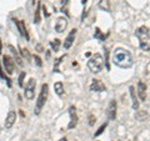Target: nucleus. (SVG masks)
Returning <instances> with one entry per match:
<instances>
[{
    "label": "nucleus",
    "mask_w": 150,
    "mask_h": 141,
    "mask_svg": "<svg viewBox=\"0 0 150 141\" xmlns=\"http://www.w3.org/2000/svg\"><path fill=\"white\" fill-rule=\"evenodd\" d=\"M9 50H10L11 53H13L14 58H15V63L19 65V66H20V68L24 66V63H23V59L20 58V55H19V51H18L15 48H14L13 45H9Z\"/></svg>",
    "instance_id": "16"
},
{
    "label": "nucleus",
    "mask_w": 150,
    "mask_h": 141,
    "mask_svg": "<svg viewBox=\"0 0 150 141\" xmlns=\"http://www.w3.org/2000/svg\"><path fill=\"white\" fill-rule=\"evenodd\" d=\"M36 48H38V50H39V51H40V53H43V51H44V50H43V46H41L40 44H39V45H38V46H36Z\"/></svg>",
    "instance_id": "31"
},
{
    "label": "nucleus",
    "mask_w": 150,
    "mask_h": 141,
    "mask_svg": "<svg viewBox=\"0 0 150 141\" xmlns=\"http://www.w3.org/2000/svg\"><path fill=\"white\" fill-rule=\"evenodd\" d=\"M99 8L101 9V10L110 13V9H111L110 1H109V0H99Z\"/></svg>",
    "instance_id": "20"
},
{
    "label": "nucleus",
    "mask_w": 150,
    "mask_h": 141,
    "mask_svg": "<svg viewBox=\"0 0 150 141\" xmlns=\"http://www.w3.org/2000/svg\"><path fill=\"white\" fill-rule=\"evenodd\" d=\"M35 87H36V81L34 79H30L25 85V91L24 95L28 100H33L35 97Z\"/></svg>",
    "instance_id": "5"
},
{
    "label": "nucleus",
    "mask_w": 150,
    "mask_h": 141,
    "mask_svg": "<svg viewBox=\"0 0 150 141\" xmlns=\"http://www.w3.org/2000/svg\"><path fill=\"white\" fill-rule=\"evenodd\" d=\"M95 121H96L95 116H94L93 114H90V115H89V125H90V126H93L94 124H95Z\"/></svg>",
    "instance_id": "29"
},
{
    "label": "nucleus",
    "mask_w": 150,
    "mask_h": 141,
    "mask_svg": "<svg viewBox=\"0 0 150 141\" xmlns=\"http://www.w3.org/2000/svg\"><path fill=\"white\" fill-rule=\"evenodd\" d=\"M54 91H55L56 95L62 96L63 94H64V84H63L62 81L55 82V84H54Z\"/></svg>",
    "instance_id": "19"
},
{
    "label": "nucleus",
    "mask_w": 150,
    "mask_h": 141,
    "mask_svg": "<svg viewBox=\"0 0 150 141\" xmlns=\"http://www.w3.org/2000/svg\"><path fill=\"white\" fill-rule=\"evenodd\" d=\"M146 116H148V112L146 111H137V114H135V117L139 120V121H144L145 119H146Z\"/></svg>",
    "instance_id": "23"
},
{
    "label": "nucleus",
    "mask_w": 150,
    "mask_h": 141,
    "mask_svg": "<svg viewBox=\"0 0 150 141\" xmlns=\"http://www.w3.org/2000/svg\"><path fill=\"white\" fill-rule=\"evenodd\" d=\"M94 37H96V39H100L101 41H104L106 36L101 34V31H100L99 27H96V29H95V34H94Z\"/></svg>",
    "instance_id": "24"
},
{
    "label": "nucleus",
    "mask_w": 150,
    "mask_h": 141,
    "mask_svg": "<svg viewBox=\"0 0 150 141\" xmlns=\"http://www.w3.org/2000/svg\"><path fill=\"white\" fill-rule=\"evenodd\" d=\"M3 65L5 68V71L8 75H11L14 74V70H15V61L11 56L9 55H4L3 56Z\"/></svg>",
    "instance_id": "6"
},
{
    "label": "nucleus",
    "mask_w": 150,
    "mask_h": 141,
    "mask_svg": "<svg viewBox=\"0 0 150 141\" xmlns=\"http://www.w3.org/2000/svg\"><path fill=\"white\" fill-rule=\"evenodd\" d=\"M48 94H49V85L48 84H43L40 89V94H39V97L36 100V105H35V115H39L43 106L45 105L46 102V99H48Z\"/></svg>",
    "instance_id": "4"
},
{
    "label": "nucleus",
    "mask_w": 150,
    "mask_h": 141,
    "mask_svg": "<svg viewBox=\"0 0 150 141\" xmlns=\"http://www.w3.org/2000/svg\"><path fill=\"white\" fill-rule=\"evenodd\" d=\"M15 121H16V112L11 110V111H9L8 112V115H6V119H5V129H11L14 124H15Z\"/></svg>",
    "instance_id": "12"
},
{
    "label": "nucleus",
    "mask_w": 150,
    "mask_h": 141,
    "mask_svg": "<svg viewBox=\"0 0 150 141\" xmlns=\"http://www.w3.org/2000/svg\"><path fill=\"white\" fill-rule=\"evenodd\" d=\"M108 58H109V50L105 49V64H106V69H108V70H110L109 65H108Z\"/></svg>",
    "instance_id": "30"
},
{
    "label": "nucleus",
    "mask_w": 150,
    "mask_h": 141,
    "mask_svg": "<svg viewBox=\"0 0 150 141\" xmlns=\"http://www.w3.org/2000/svg\"><path fill=\"white\" fill-rule=\"evenodd\" d=\"M34 60H35V63H36V65H38V66H39V68H41V66H43V61H41L40 56L34 55Z\"/></svg>",
    "instance_id": "28"
},
{
    "label": "nucleus",
    "mask_w": 150,
    "mask_h": 141,
    "mask_svg": "<svg viewBox=\"0 0 150 141\" xmlns=\"http://www.w3.org/2000/svg\"><path fill=\"white\" fill-rule=\"evenodd\" d=\"M106 115L109 120H115V117H116V101L115 100L110 101L109 106H108V110H106Z\"/></svg>",
    "instance_id": "13"
},
{
    "label": "nucleus",
    "mask_w": 150,
    "mask_h": 141,
    "mask_svg": "<svg viewBox=\"0 0 150 141\" xmlns=\"http://www.w3.org/2000/svg\"><path fill=\"white\" fill-rule=\"evenodd\" d=\"M138 95H139L142 101L146 100V85H145L143 81L138 82Z\"/></svg>",
    "instance_id": "14"
},
{
    "label": "nucleus",
    "mask_w": 150,
    "mask_h": 141,
    "mask_svg": "<svg viewBox=\"0 0 150 141\" xmlns=\"http://www.w3.org/2000/svg\"><path fill=\"white\" fill-rule=\"evenodd\" d=\"M40 11H41V3L38 1V5L35 9V13H34V24L39 25L40 21H41V16H40Z\"/></svg>",
    "instance_id": "17"
},
{
    "label": "nucleus",
    "mask_w": 150,
    "mask_h": 141,
    "mask_svg": "<svg viewBox=\"0 0 150 141\" xmlns=\"http://www.w3.org/2000/svg\"><path fill=\"white\" fill-rule=\"evenodd\" d=\"M59 141H68V139H67V137H62V139H60Z\"/></svg>",
    "instance_id": "34"
},
{
    "label": "nucleus",
    "mask_w": 150,
    "mask_h": 141,
    "mask_svg": "<svg viewBox=\"0 0 150 141\" xmlns=\"http://www.w3.org/2000/svg\"><path fill=\"white\" fill-rule=\"evenodd\" d=\"M86 1H88V0H83V1H81V3L84 4V5H85V4H86Z\"/></svg>",
    "instance_id": "35"
},
{
    "label": "nucleus",
    "mask_w": 150,
    "mask_h": 141,
    "mask_svg": "<svg viewBox=\"0 0 150 141\" xmlns=\"http://www.w3.org/2000/svg\"><path fill=\"white\" fill-rule=\"evenodd\" d=\"M88 68L89 70H90L91 73L94 74H98V73H100L103 68H104V59H103V55L99 54V53H96V54H94L90 59H89V61H88Z\"/></svg>",
    "instance_id": "3"
},
{
    "label": "nucleus",
    "mask_w": 150,
    "mask_h": 141,
    "mask_svg": "<svg viewBox=\"0 0 150 141\" xmlns=\"http://www.w3.org/2000/svg\"><path fill=\"white\" fill-rule=\"evenodd\" d=\"M129 91H130V96H131V100H133V109L134 110H138L139 109V101H138V96H137V94H135V89L134 86L131 85L129 86Z\"/></svg>",
    "instance_id": "15"
},
{
    "label": "nucleus",
    "mask_w": 150,
    "mask_h": 141,
    "mask_svg": "<svg viewBox=\"0 0 150 141\" xmlns=\"http://www.w3.org/2000/svg\"><path fill=\"white\" fill-rule=\"evenodd\" d=\"M0 78H1V79H4V80H6V82H8V86H9V87L11 86L10 79H8V78H6V75L4 74V71H3V68H1V64H0Z\"/></svg>",
    "instance_id": "25"
},
{
    "label": "nucleus",
    "mask_w": 150,
    "mask_h": 141,
    "mask_svg": "<svg viewBox=\"0 0 150 141\" xmlns=\"http://www.w3.org/2000/svg\"><path fill=\"white\" fill-rule=\"evenodd\" d=\"M19 53H20V55L23 56V59H25L28 63H30V60H31V56H30L29 50H28L26 48H23L21 45H19Z\"/></svg>",
    "instance_id": "18"
},
{
    "label": "nucleus",
    "mask_w": 150,
    "mask_h": 141,
    "mask_svg": "<svg viewBox=\"0 0 150 141\" xmlns=\"http://www.w3.org/2000/svg\"><path fill=\"white\" fill-rule=\"evenodd\" d=\"M50 46H51V50L53 51H59L60 49V40L59 39H54V40H51L50 41Z\"/></svg>",
    "instance_id": "22"
},
{
    "label": "nucleus",
    "mask_w": 150,
    "mask_h": 141,
    "mask_svg": "<svg viewBox=\"0 0 150 141\" xmlns=\"http://www.w3.org/2000/svg\"><path fill=\"white\" fill-rule=\"evenodd\" d=\"M76 29H73L71 31L69 32V35L67 36V39H65V41H64V44H63V46H64V49L65 50H68V49H70L73 46V44H74V41H75V36H76Z\"/></svg>",
    "instance_id": "11"
},
{
    "label": "nucleus",
    "mask_w": 150,
    "mask_h": 141,
    "mask_svg": "<svg viewBox=\"0 0 150 141\" xmlns=\"http://www.w3.org/2000/svg\"><path fill=\"white\" fill-rule=\"evenodd\" d=\"M64 59H65V55L60 56L59 59H56V60H55V63H54V69H53V71H54V73H62V71L59 70V65L62 64V61H63Z\"/></svg>",
    "instance_id": "21"
},
{
    "label": "nucleus",
    "mask_w": 150,
    "mask_h": 141,
    "mask_svg": "<svg viewBox=\"0 0 150 141\" xmlns=\"http://www.w3.org/2000/svg\"><path fill=\"white\" fill-rule=\"evenodd\" d=\"M112 63L121 69H129L133 66V64H134L133 55H131L129 50L123 49V48H118L112 53Z\"/></svg>",
    "instance_id": "1"
},
{
    "label": "nucleus",
    "mask_w": 150,
    "mask_h": 141,
    "mask_svg": "<svg viewBox=\"0 0 150 141\" xmlns=\"http://www.w3.org/2000/svg\"><path fill=\"white\" fill-rule=\"evenodd\" d=\"M90 90L94 91V92H103V91H106V86L101 80L93 79L91 84H90Z\"/></svg>",
    "instance_id": "8"
},
{
    "label": "nucleus",
    "mask_w": 150,
    "mask_h": 141,
    "mask_svg": "<svg viewBox=\"0 0 150 141\" xmlns=\"http://www.w3.org/2000/svg\"><path fill=\"white\" fill-rule=\"evenodd\" d=\"M14 21H15V25H16V27H18V31L20 32V35H21L23 37H25V40L29 41L30 36H29V32H28V30H26L25 23L23 21V20H14Z\"/></svg>",
    "instance_id": "9"
},
{
    "label": "nucleus",
    "mask_w": 150,
    "mask_h": 141,
    "mask_svg": "<svg viewBox=\"0 0 150 141\" xmlns=\"http://www.w3.org/2000/svg\"><path fill=\"white\" fill-rule=\"evenodd\" d=\"M135 35L139 39L140 49L143 51H150V29L148 26H140L135 31Z\"/></svg>",
    "instance_id": "2"
},
{
    "label": "nucleus",
    "mask_w": 150,
    "mask_h": 141,
    "mask_svg": "<svg viewBox=\"0 0 150 141\" xmlns=\"http://www.w3.org/2000/svg\"><path fill=\"white\" fill-rule=\"evenodd\" d=\"M68 1H69V0H63V1H62V4L64 5V4H68Z\"/></svg>",
    "instance_id": "33"
},
{
    "label": "nucleus",
    "mask_w": 150,
    "mask_h": 141,
    "mask_svg": "<svg viewBox=\"0 0 150 141\" xmlns=\"http://www.w3.org/2000/svg\"><path fill=\"white\" fill-rule=\"evenodd\" d=\"M0 130H1V129H0Z\"/></svg>",
    "instance_id": "36"
},
{
    "label": "nucleus",
    "mask_w": 150,
    "mask_h": 141,
    "mask_svg": "<svg viewBox=\"0 0 150 141\" xmlns=\"http://www.w3.org/2000/svg\"><path fill=\"white\" fill-rule=\"evenodd\" d=\"M25 71H23L21 74H20V76H19V86L20 87H23L24 86V78H25Z\"/></svg>",
    "instance_id": "27"
},
{
    "label": "nucleus",
    "mask_w": 150,
    "mask_h": 141,
    "mask_svg": "<svg viewBox=\"0 0 150 141\" xmlns=\"http://www.w3.org/2000/svg\"><path fill=\"white\" fill-rule=\"evenodd\" d=\"M106 126H108V123H104V124H103V125L100 126V128H99V129H98V131H96V133H95V134H94V136H95V137H96V136H99V135H101L103 133H104V130L106 129Z\"/></svg>",
    "instance_id": "26"
},
{
    "label": "nucleus",
    "mask_w": 150,
    "mask_h": 141,
    "mask_svg": "<svg viewBox=\"0 0 150 141\" xmlns=\"http://www.w3.org/2000/svg\"><path fill=\"white\" fill-rule=\"evenodd\" d=\"M68 112H69V116H70V123L68 125V129H75L78 125V115H76V109H75V106L71 105L69 106L68 109Z\"/></svg>",
    "instance_id": "7"
},
{
    "label": "nucleus",
    "mask_w": 150,
    "mask_h": 141,
    "mask_svg": "<svg viewBox=\"0 0 150 141\" xmlns=\"http://www.w3.org/2000/svg\"><path fill=\"white\" fill-rule=\"evenodd\" d=\"M1 50H3V43H1V40H0V54H1Z\"/></svg>",
    "instance_id": "32"
},
{
    "label": "nucleus",
    "mask_w": 150,
    "mask_h": 141,
    "mask_svg": "<svg viewBox=\"0 0 150 141\" xmlns=\"http://www.w3.org/2000/svg\"><path fill=\"white\" fill-rule=\"evenodd\" d=\"M68 27V19L65 16H59L56 19L55 23V30L58 32H63L65 29Z\"/></svg>",
    "instance_id": "10"
}]
</instances>
